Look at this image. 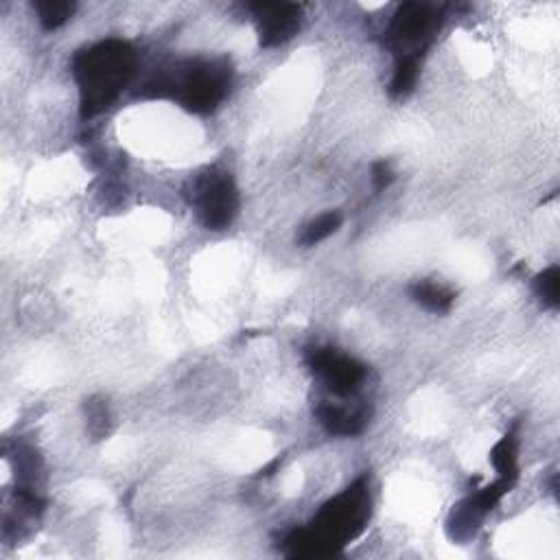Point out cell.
I'll use <instances>...</instances> for the list:
<instances>
[{
    "instance_id": "15",
    "label": "cell",
    "mask_w": 560,
    "mask_h": 560,
    "mask_svg": "<svg viewBox=\"0 0 560 560\" xmlns=\"http://www.w3.org/2000/svg\"><path fill=\"white\" fill-rule=\"evenodd\" d=\"M392 180H394V173L388 162H375V165H372V184H375L377 191L388 189Z\"/></svg>"
},
{
    "instance_id": "11",
    "label": "cell",
    "mask_w": 560,
    "mask_h": 560,
    "mask_svg": "<svg viewBox=\"0 0 560 560\" xmlns=\"http://www.w3.org/2000/svg\"><path fill=\"white\" fill-rule=\"evenodd\" d=\"M42 27L46 31L60 29L64 22L75 14V3H66V0H44V3H35Z\"/></svg>"
},
{
    "instance_id": "4",
    "label": "cell",
    "mask_w": 560,
    "mask_h": 560,
    "mask_svg": "<svg viewBox=\"0 0 560 560\" xmlns=\"http://www.w3.org/2000/svg\"><path fill=\"white\" fill-rule=\"evenodd\" d=\"M230 86V68L224 64H197L180 81L178 99L193 112H210L224 101Z\"/></svg>"
},
{
    "instance_id": "1",
    "label": "cell",
    "mask_w": 560,
    "mask_h": 560,
    "mask_svg": "<svg viewBox=\"0 0 560 560\" xmlns=\"http://www.w3.org/2000/svg\"><path fill=\"white\" fill-rule=\"evenodd\" d=\"M134 49L123 40H105L77 53L73 73L79 84L81 114L95 116L119 97L134 73Z\"/></svg>"
},
{
    "instance_id": "9",
    "label": "cell",
    "mask_w": 560,
    "mask_h": 560,
    "mask_svg": "<svg viewBox=\"0 0 560 560\" xmlns=\"http://www.w3.org/2000/svg\"><path fill=\"white\" fill-rule=\"evenodd\" d=\"M490 462H493L499 477H504V480H510V482L517 480V475H519L517 436L512 434V431L501 438L495 445V449L490 451Z\"/></svg>"
},
{
    "instance_id": "12",
    "label": "cell",
    "mask_w": 560,
    "mask_h": 560,
    "mask_svg": "<svg viewBox=\"0 0 560 560\" xmlns=\"http://www.w3.org/2000/svg\"><path fill=\"white\" fill-rule=\"evenodd\" d=\"M340 226H342L340 213H324L305 228V232H302V237H300V243L309 248V245H315V243H320L324 239H329L331 235H335V232L340 230Z\"/></svg>"
},
{
    "instance_id": "14",
    "label": "cell",
    "mask_w": 560,
    "mask_h": 560,
    "mask_svg": "<svg viewBox=\"0 0 560 560\" xmlns=\"http://www.w3.org/2000/svg\"><path fill=\"white\" fill-rule=\"evenodd\" d=\"M534 291L547 309H556L560 305V270L556 265L536 276Z\"/></svg>"
},
{
    "instance_id": "6",
    "label": "cell",
    "mask_w": 560,
    "mask_h": 560,
    "mask_svg": "<svg viewBox=\"0 0 560 560\" xmlns=\"http://www.w3.org/2000/svg\"><path fill=\"white\" fill-rule=\"evenodd\" d=\"M252 11L259 18L261 46H265V49H272V46L291 40L300 29L302 9L298 5L259 3L252 5Z\"/></svg>"
},
{
    "instance_id": "13",
    "label": "cell",
    "mask_w": 560,
    "mask_h": 560,
    "mask_svg": "<svg viewBox=\"0 0 560 560\" xmlns=\"http://www.w3.org/2000/svg\"><path fill=\"white\" fill-rule=\"evenodd\" d=\"M418 77V57L416 55H405L403 60L396 64L390 92L392 97H405L407 92H412Z\"/></svg>"
},
{
    "instance_id": "3",
    "label": "cell",
    "mask_w": 560,
    "mask_h": 560,
    "mask_svg": "<svg viewBox=\"0 0 560 560\" xmlns=\"http://www.w3.org/2000/svg\"><path fill=\"white\" fill-rule=\"evenodd\" d=\"M195 204L206 228H228L239 210V191L235 180L230 178V173H204L195 184Z\"/></svg>"
},
{
    "instance_id": "5",
    "label": "cell",
    "mask_w": 560,
    "mask_h": 560,
    "mask_svg": "<svg viewBox=\"0 0 560 560\" xmlns=\"http://www.w3.org/2000/svg\"><path fill=\"white\" fill-rule=\"evenodd\" d=\"M309 366L315 375H320L326 381L329 390L337 396H350L357 392L368 375L364 364H359L353 357L342 355L335 348L311 350Z\"/></svg>"
},
{
    "instance_id": "8",
    "label": "cell",
    "mask_w": 560,
    "mask_h": 560,
    "mask_svg": "<svg viewBox=\"0 0 560 560\" xmlns=\"http://www.w3.org/2000/svg\"><path fill=\"white\" fill-rule=\"evenodd\" d=\"M431 9L427 5L418 3H405L396 11V16L392 20V33L396 40L401 42H414L431 29Z\"/></svg>"
},
{
    "instance_id": "7",
    "label": "cell",
    "mask_w": 560,
    "mask_h": 560,
    "mask_svg": "<svg viewBox=\"0 0 560 560\" xmlns=\"http://www.w3.org/2000/svg\"><path fill=\"white\" fill-rule=\"evenodd\" d=\"M320 423L326 427V431H331L335 436H357L368 425V410L366 407H359V410H346L342 405L333 403H322L318 405Z\"/></svg>"
},
{
    "instance_id": "10",
    "label": "cell",
    "mask_w": 560,
    "mask_h": 560,
    "mask_svg": "<svg viewBox=\"0 0 560 560\" xmlns=\"http://www.w3.org/2000/svg\"><path fill=\"white\" fill-rule=\"evenodd\" d=\"M412 298L418 302V305H423L425 309L434 311V313H445L451 309L455 294L445 287H440L436 283H429V280H423V283H416L410 289Z\"/></svg>"
},
{
    "instance_id": "2",
    "label": "cell",
    "mask_w": 560,
    "mask_h": 560,
    "mask_svg": "<svg viewBox=\"0 0 560 560\" xmlns=\"http://www.w3.org/2000/svg\"><path fill=\"white\" fill-rule=\"evenodd\" d=\"M370 519V493L364 477L353 486L346 488L342 495L331 499L329 504L318 512V517L311 523V532L315 534L329 556L342 552V547L357 539L364 532Z\"/></svg>"
}]
</instances>
